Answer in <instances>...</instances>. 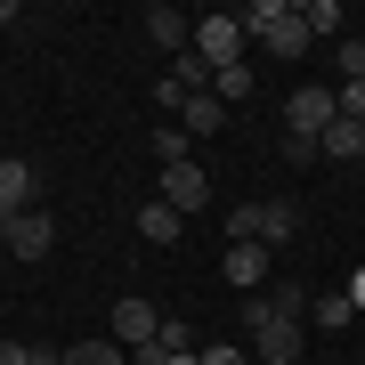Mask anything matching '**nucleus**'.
I'll list each match as a JSON object with an SVG mask.
<instances>
[{
	"label": "nucleus",
	"mask_w": 365,
	"mask_h": 365,
	"mask_svg": "<svg viewBox=\"0 0 365 365\" xmlns=\"http://www.w3.org/2000/svg\"><path fill=\"white\" fill-rule=\"evenodd\" d=\"M66 365H130V349H122L114 333H98V341H73V349H66Z\"/></svg>",
	"instance_id": "16"
},
{
	"label": "nucleus",
	"mask_w": 365,
	"mask_h": 365,
	"mask_svg": "<svg viewBox=\"0 0 365 365\" xmlns=\"http://www.w3.org/2000/svg\"><path fill=\"white\" fill-rule=\"evenodd\" d=\"M309 284H268V309H284V317H309Z\"/></svg>",
	"instance_id": "21"
},
{
	"label": "nucleus",
	"mask_w": 365,
	"mask_h": 365,
	"mask_svg": "<svg viewBox=\"0 0 365 365\" xmlns=\"http://www.w3.org/2000/svg\"><path fill=\"white\" fill-rule=\"evenodd\" d=\"M146 41H155L163 57H187V49H195V16H179V9H146Z\"/></svg>",
	"instance_id": "8"
},
{
	"label": "nucleus",
	"mask_w": 365,
	"mask_h": 365,
	"mask_svg": "<svg viewBox=\"0 0 365 365\" xmlns=\"http://www.w3.org/2000/svg\"><path fill=\"white\" fill-rule=\"evenodd\" d=\"M349 317H357V309H349V292H317V300H309V325H317V333H341Z\"/></svg>",
	"instance_id": "17"
},
{
	"label": "nucleus",
	"mask_w": 365,
	"mask_h": 365,
	"mask_svg": "<svg viewBox=\"0 0 365 365\" xmlns=\"http://www.w3.org/2000/svg\"><path fill=\"white\" fill-rule=\"evenodd\" d=\"M244 25H235V9H220V16H195V57H203V66L211 73H235V66H244Z\"/></svg>",
	"instance_id": "4"
},
{
	"label": "nucleus",
	"mask_w": 365,
	"mask_h": 365,
	"mask_svg": "<svg viewBox=\"0 0 365 365\" xmlns=\"http://www.w3.org/2000/svg\"><path fill=\"white\" fill-rule=\"evenodd\" d=\"M163 203L179 211V220H187V211H203V203H211V170H203L195 155H187V163H163Z\"/></svg>",
	"instance_id": "7"
},
{
	"label": "nucleus",
	"mask_w": 365,
	"mask_h": 365,
	"mask_svg": "<svg viewBox=\"0 0 365 365\" xmlns=\"http://www.w3.org/2000/svg\"><path fill=\"white\" fill-rule=\"evenodd\" d=\"M284 16H292V0H244V9H235V25L260 41V33H276V25H284Z\"/></svg>",
	"instance_id": "14"
},
{
	"label": "nucleus",
	"mask_w": 365,
	"mask_h": 365,
	"mask_svg": "<svg viewBox=\"0 0 365 365\" xmlns=\"http://www.w3.org/2000/svg\"><path fill=\"white\" fill-rule=\"evenodd\" d=\"M0 244H9V260H49V252H57V220H49V211H16V220H0Z\"/></svg>",
	"instance_id": "5"
},
{
	"label": "nucleus",
	"mask_w": 365,
	"mask_h": 365,
	"mask_svg": "<svg viewBox=\"0 0 365 365\" xmlns=\"http://www.w3.org/2000/svg\"><path fill=\"white\" fill-rule=\"evenodd\" d=\"M341 122V98L333 90H317V81H300V90L284 98V130H292V146H317Z\"/></svg>",
	"instance_id": "3"
},
{
	"label": "nucleus",
	"mask_w": 365,
	"mask_h": 365,
	"mask_svg": "<svg viewBox=\"0 0 365 365\" xmlns=\"http://www.w3.org/2000/svg\"><path fill=\"white\" fill-rule=\"evenodd\" d=\"M300 365H317V357H300Z\"/></svg>",
	"instance_id": "26"
},
{
	"label": "nucleus",
	"mask_w": 365,
	"mask_h": 365,
	"mask_svg": "<svg viewBox=\"0 0 365 365\" xmlns=\"http://www.w3.org/2000/svg\"><path fill=\"white\" fill-rule=\"evenodd\" d=\"M268 260H276V252L268 244H227V284H268Z\"/></svg>",
	"instance_id": "11"
},
{
	"label": "nucleus",
	"mask_w": 365,
	"mask_h": 365,
	"mask_svg": "<svg viewBox=\"0 0 365 365\" xmlns=\"http://www.w3.org/2000/svg\"><path fill=\"white\" fill-rule=\"evenodd\" d=\"M317 155H325V163H349V155H365V122H349V114H341L333 130L317 138Z\"/></svg>",
	"instance_id": "13"
},
{
	"label": "nucleus",
	"mask_w": 365,
	"mask_h": 365,
	"mask_svg": "<svg viewBox=\"0 0 365 365\" xmlns=\"http://www.w3.org/2000/svg\"><path fill=\"white\" fill-rule=\"evenodd\" d=\"M300 25H309L317 41H341V25H349V16H341V0H309V9H300Z\"/></svg>",
	"instance_id": "18"
},
{
	"label": "nucleus",
	"mask_w": 365,
	"mask_h": 365,
	"mask_svg": "<svg viewBox=\"0 0 365 365\" xmlns=\"http://www.w3.org/2000/svg\"><path fill=\"white\" fill-rule=\"evenodd\" d=\"M341 292H349V309L365 317V268H357V276H349V284H341Z\"/></svg>",
	"instance_id": "25"
},
{
	"label": "nucleus",
	"mask_w": 365,
	"mask_h": 365,
	"mask_svg": "<svg viewBox=\"0 0 365 365\" xmlns=\"http://www.w3.org/2000/svg\"><path fill=\"white\" fill-rule=\"evenodd\" d=\"M244 341H252V357H260V365H300V317L268 309V292L244 300Z\"/></svg>",
	"instance_id": "1"
},
{
	"label": "nucleus",
	"mask_w": 365,
	"mask_h": 365,
	"mask_svg": "<svg viewBox=\"0 0 365 365\" xmlns=\"http://www.w3.org/2000/svg\"><path fill=\"white\" fill-rule=\"evenodd\" d=\"M300 235V211L292 203H235V220H227V244H268V252H284Z\"/></svg>",
	"instance_id": "2"
},
{
	"label": "nucleus",
	"mask_w": 365,
	"mask_h": 365,
	"mask_svg": "<svg viewBox=\"0 0 365 365\" xmlns=\"http://www.w3.org/2000/svg\"><path fill=\"white\" fill-rule=\"evenodd\" d=\"M220 122H227V106H220V98H211V90L179 106V130H187V138H211V130H220Z\"/></svg>",
	"instance_id": "12"
},
{
	"label": "nucleus",
	"mask_w": 365,
	"mask_h": 365,
	"mask_svg": "<svg viewBox=\"0 0 365 365\" xmlns=\"http://www.w3.org/2000/svg\"><path fill=\"white\" fill-rule=\"evenodd\" d=\"M16 211H33V163L0 155V220H16Z\"/></svg>",
	"instance_id": "9"
},
{
	"label": "nucleus",
	"mask_w": 365,
	"mask_h": 365,
	"mask_svg": "<svg viewBox=\"0 0 365 365\" xmlns=\"http://www.w3.org/2000/svg\"><path fill=\"white\" fill-rule=\"evenodd\" d=\"M106 333H114L122 349H146V341L163 333V309H155L146 292H130V300H114V317H106Z\"/></svg>",
	"instance_id": "6"
},
{
	"label": "nucleus",
	"mask_w": 365,
	"mask_h": 365,
	"mask_svg": "<svg viewBox=\"0 0 365 365\" xmlns=\"http://www.w3.org/2000/svg\"><path fill=\"white\" fill-rule=\"evenodd\" d=\"M0 365H33V341H0Z\"/></svg>",
	"instance_id": "24"
},
{
	"label": "nucleus",
	"mask_w": 365,
	"mask_h": 365,
	"mask_svg": "<svg viewBox=\"0 0 365 365\" xmlns=\"http://www.w3.org/2000/svg\"><path fill=\"white\" fill-rule=\"evenodd\" d=\"M187 155H195V138H187L179 122H163L155 130V163H187Z\"/></svg>",
	"instance_id": "19"
},
{
	"label": "nucleus",
	"mask_w": 365,
	"mask_h": 365,
	"mask_svg": "<svg viewBox=\"0 0 365 365\" xmlns=\"http://www.w3.org/2000/svg\"><path fill=\"white\" fill-rule=\"evenodd\" d=\"M179 227H187V220H179V211H170L163 195H155V203L138 211V235H146V244H179Z\"/></svg>",
	"instance_id": "15"
},
{
	"label": "nucleus",
	"mask_w": 365,
	"mask_h": 365,
	"mask_svg": "<svg viewBox=\"0 0 365 365\" xmlns=\"http://www.w3.org/2000/svg\"><path fill=\"white\" fill-rule=\"evenodd\" d=\"M155 341H163V349H195V325H187V317H163Z\"/></svg>",
	"instance_id": "22"
},
{
	"label": "nucleus",
	"mask_w": 365,
	"mask_h": 365,
	"mask_svg": "<svg viewBox=\"0 0 365 365\" xmlns=\"http://www.w3.org/2000/svg\"><path fill=\"white\" fill-rule=\"evenodd\" d=\"M195 365H244V349L235 341H211V349H195Z\"/></svg>",
	"instance_id": "23"
},
{
	"label": "nucleus",
	"mask_w": 365,
	"mask_h": 365,
	"mask_svg": "<svg viewBox=\"0 0 365 365\" xmlns=\"http://www.w3.org/2000/svg\"><path fill=\"white\" fill-rule=\"evenodd\" d=\"M260 49H268V57H284V66H300V57L317 49V33L300 25V9H292V16H284V25H276V33H260Z\"/></svg>",
	"instance_id": "10"
},
{
	"label": "nucleus",
	"mask_w": 365,
	"mask_h": 365,
	"mask_svg": "<svg viewBox=\"0 0 365 365\" xmlns=\"http://www.w3.org/2000/svg\"><path fill=\"white\" fill-rule=\"evenodd\" d=\"M211 98H220V106H244V98H252V66H235V73H211Z\"/></svg>",
	"instance_id": "20"
}]
</instances>
